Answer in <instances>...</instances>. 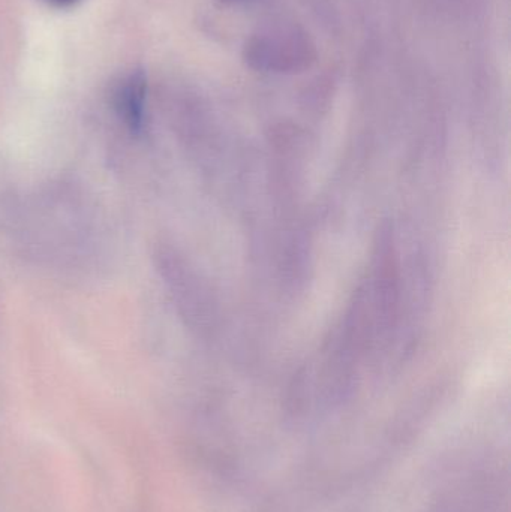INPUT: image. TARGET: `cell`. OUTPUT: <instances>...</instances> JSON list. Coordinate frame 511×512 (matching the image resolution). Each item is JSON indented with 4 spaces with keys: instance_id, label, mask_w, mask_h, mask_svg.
I'll return each mask as SVG.
<instances>
[{
    "instance_id": "2",
    "label": "cell",
    "mask_w": 511,
    "mask_h": 512,
    "mask_svg": "<svg viewBox=\"0 0 511 512\" xmlns=\"http://www.w3.org/2000/svg\"><path fill=\"white\" fill-rule=\"evenodd\" d=\"M51 2L59 3V5H71V3L77 2V0H51Z\"/></svg>"
},
{
    "instance_id": "1",
    "label": "cell",
    "mask_w": 511,
    "mask_h": 512,
    "mask_svg": "<svg viewBox=\"0 0 511 512\" xmlns=\"http://www.w3.org/2000/svg\"><path fill=\"white\" fill-rule=\"evenodd\" d=\"M147 80L143 71H135L117 93V110L129 131L141 135L146 123Z\"/></svg>"
},
{
    "instance_id": "3",
    "label": "cell",
    "mask_w": 511,
    "mask_h": 512,
    "mask_svg": "<svg viewBox=\"0 0 511 512\" xmlns=\"http://www.w3.org/2000/svg\"><path fill=\"white\" fill-rule=\"evenodd\" d=\"M225 2H228V0H225Z\"/></svg>"
}]
</instances>
